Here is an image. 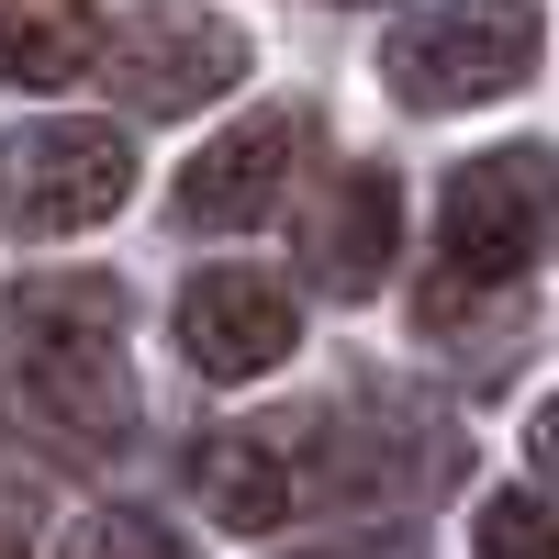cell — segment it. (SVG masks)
<instances>
[{
	"label": "cell",
	"mask_w": 559,
	"mask_h": 559,
	"mask_svg": "<svg viewBox=\"0 0 559 559\" xmlns=\"http://www.w3.org/2000/svg\"><path fill=\"white\" fill-rule=\"evenodd\" d=\"M548 224H559V157L548 146H492L448 179V213H437V269L414 313H426V336L448 324H471L481 302H503L515 280L548 258Z\"/></svg>",
	"instance_id": "cell-2"
},
{
	"label": "cell",
	"mask_w": 559,
	"mask_h": 559,
	"mask_svg": "<svg viewBox=\"0 0 559 559\" xmlns=\"http://www.w3.org/2000/svg\"><path fill=\"white\" fill-rule=\"evenodd\" d=\"M191 492H202V515H213V526L269 537V526L302 503V471H292L269 437H213V448L191 459Z\"/></svg>",
	"instance_id": "cell-9"
},
{
	"label": "cell",
	"mask_w": 559,
	"mask_h": 559,
	"mask_svg": "<svg viewBox=\"0 0 559 559\" xmlns=\"http://www.w3.org/2000/svg\"><path fill=\"white\" fill-rule=\"evenodd\" d=\"M302 112L292 102H269V112H247L236 134H213V146L179 168V191H168V213L191 224V236H236V224H269V202H280V179L302 168Z\"/></svg>",
	"instance_id": "cell-7"
},
{
	"label": "cell",
	"mask_w": 559,
	"mask_h": 559,
	"mask_svg": "<svg viewBox=\"0 0 559 559\" xmlns=\"http://www.w3.org/2000/svg\"><path fill=\"white\" fill-rule=\"evenodd\" d=\"M392 247H403V191H392V168H347L336 191L313 202V224H302V269H313V292H336V302L381 292V280H392Z\"/></svg>",
	"instance_id": "cell-8"
},
{
	"label": "cell",
	"mask_w": 559,
	"mask_h": 559,
	"mask_svg": "<svg viewBox=\"0 0 559 559\" xmlns=\"http://www.w3.org/2000/svg\"><path fill=\"white\" fill-rule=\"evenodd\" d=\"M526 459H537V481H559V392L537 403V426H526Z\"/></svg>",
	"instance_id": "cell-13"
},
{
	"label": "cell",
	"mask_w": 559,
	"mask_h": 559,
	"mask_svg": "<svg viewBox=\"0 0 559 559\" xmlns=\"http://www.w3.org/2000/svg\"><path fill=\"white\" fill-rule=\"evenodd\" d=\"M302 559H414L403 537H347V548H302Z\"/></svg>",
	"instance_id": "cell-14"
},
{
	"label": "cell",
	"mask_w": 559,
	"mask_h": 559,
	"mask_svg": "<svg viewBox=\"0 0 559 559\" xmlns=\"http://www.w3.org/2000/svg\"><path fill=\"white\" fill-rule=\"evenodd\" d=\"M0 369H12V426L45 448H123L134 381H123V280H23L0 292Z\"/></svg>",
	"instance_id": "cell-1"
},
{
	"label": "cell",
	"mask_w": 559,
	"mask_h": 559,
	"mask_svg": "<svg viewBox=\"0 0 559 559\" xmlns=\"http://www.w3.org/2000/svg\"><path fill=\"white\" fill-rule=\"evenodd\" d=\"M471 548L481 559H559V515H548L537 492H492L481 526H471Z\"/></svg>",
	"instance_id": "cell-11"
},
{
	"label": "cell",
	"mask_w": 559,
	"mask_h": 559,
	"mask_svg": "<svg viewBox=\"0 0 559 559\" xmlns=\"http://www.w3.org/2000/svg\"><path fill=\"white\" fill-rule=\"evenodd\" d=\"M123 191H134V134L123 123H34L0 157V213L23 236H79V224L123 213Z\"/></svg>",
	"instance_id": "cell-4"
},
{
	"label": "cell",
	"mask_w": 559,
	"mask_h": 559,
	"mask_svg": "<svg viewBox=\"0 0 559 559\" xmlns=\"http://www.w3.org/2000/svg\"><path fill=\"white\" fill-rule=\"evenodd\" d=\"M102 57V12L90 0H0V79L23 90H68Z\"/></svg>",
	"instance_id": "cell-10"
},
{
	"label": "cell",
	"mask_w": 559,
	"mask_h": 559,
	"mask_svg": "<svg viewBox=\"0 0 559 559\" xmlns=\"http://www.w3.org/2000/svg\"><path fill=\"white\" fill-rule=\"evenodd\" d=\"M68 559H191L157 515H134V503H102V515L68 526Z\"/></svg>",
	"instance_id": "cell-12"
},
{
	"label": "cell",
	"mask_w": 559,
	"mask_h": 559,
	"mask_svg": "<svg viewBox=\"0 0 559 559\" xmlns=\"http://www.w3.org/2000/svg\"><path fill=\"white\" fill-rule=\"evenodd\" d=\"M302 347V313H292V280L269 269H202L179 280V358L202 381H258Z\"/></svg>",
	"instance_id": "cell-6"
},
{
	"label": "cell",
	"mask_w": 559,
	"mask_h": 559,
	"mask_svg": "<svg viewBox=\"0 0 559 559\" xmlns=\"http://www.w3.org/2000/svg\"><path fill=\"white\" fill-rule=\"evenodd\" d=\"M381 68L403 102L426 112H471V102H503V90L537 79V0H448V12H414Z\"/></svg>",
	"instance_id": "cell-3"
},
{
	"label": "cell",
	"mask_w": 559,
	"mask_h": 559,
	"mask_svg": "<svg viewBox=\"0 0 559 559\" xmlns=\"http://www.w3.org/2000/svg\"><path fill=\"white\" fill-rule=\"evenodd\" d=\"M102 68H112V90L134 112H202L247 79V34L224 12H134L102 45Z\"/></svg>",
	"instance_id": "cell-5"
}]
</instances>
